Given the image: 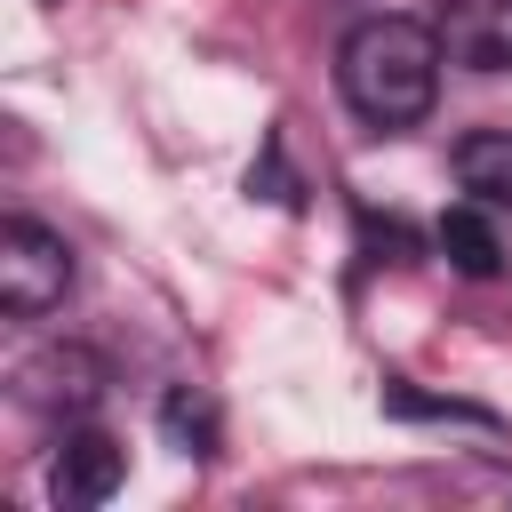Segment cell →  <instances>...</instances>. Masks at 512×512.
<instances>
[{"label":"cell","mask_w":512,"mask_h":512,"mask_svg":"<svg viewBox=\"0 0 512 512\" xmlns=\"http://www.w3.org/2000/svg\"><path fill=\"white\" fill-rule=\"evenodd\" d=\"M456 184L480 208H512V128H480L456 144Z\"/></svg>","instance_id":"obj_6"},{"label":"cell","mask_w":512,"mask_h":512,"mask_svg":"<svg viewBox=\"0 0 512 512\" xmlns=\"http://www.w3.org/2000/svg\"><path fill=\"white\" fill-rule=\"evenodd\" d=\"M440 24L416 16H368L336 48V88L368 128H416L440 96Z\"/></svg>","instance_id":"obj_1"},{"label":"cell","mask_w":512,"mask_h":512,"mask_svg":"<svg viewBox=\"0 0 512 512\" xmlns=\"http://www.w3.org/2000/svg\"><path fill=\"white\" fill-rule=\"evenodd\" d=\"M168 432H176V440H200V448H208V416H200V408H192L184 392L168 400Z\"/></svg>","instance_id":"obj_8"},{"label":"cell","mask_w":512,"mask_h":512,"mask_svg":"<svg viewBox=\"0 0 512 512\" xmlns=\"http://www.w3.org/2000/svg\"><path fill=\"white\" fill-rule=\"evenodd\" d=\"M16 400L40 408V416L80 424V416L104 400V360H96L88 344H40L32 360H16Z\"/></svg>","instance_id":"obj_3"},{"label":"cell","mask_w":512,"mask_h":512,"mask_svg":"<svg viewBox=\"0 0 512 512\" xmlns=\"http://www.w3.org/2000/svg\"><path fill=\"white\" fill-rule=\"evenodd\" d=\"M440 48L464 72H512V0H448Z\"/></svg>","instance_id":"obj_4"},{"label":"cell","mask_w":512,"mask_h":512,"mask_svg":"<svg viewBox=\"0 0 512 512\" xmlns=\"http://www.w3.org/2000/svg\"><path fill=\"white\" fill-rule=\"evenodd\" d=\"M120 480H128L120 440H104V432H64V448H56V464H48L56 504H104Z\"/></svg>","instance_id":"obj_5"},{"label":"cell","mask_w":512,"mask_h":512,"mask_svg":"<svg viewBox=\"0 0 512 512\" xmlns=\"http://www.w3.org/2000/svg\"><path fill=\"white\" fill-rule=\"evenodd\" d=\"M64 288H72V248H64V232H48L40 216H8V224H0V304H8L16 320H40V312L64 304Z\"/></svg>","instance_id":"obj_2"},{"label":"cell","mask_w":512,"mask_h":512,"mask_svg":"<svg viewBox=\"0 0 512 512\" xmlns=\"http://www.w3.org/2000/svg\"><path fill=\"white\" fill-rule=\"evenodd\" d=\"M440 256H448L456 272H472V280H496V272H504V248H496V224L480 216V200L440 216Z\"/></svg>","instance_id":"obj_7"}]
</instances>
